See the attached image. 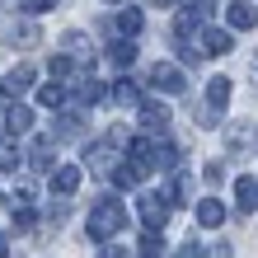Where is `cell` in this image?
I'll use <instances>...</instances> for the list:
<instances>
[{
	"instance_id": "277c9868",
	"label": "cell",
	"mask_w": 258,
	"mask_h": 258,
	"mask_svg": "<svg viewBox=\"0 0 258 258\" xmlns=\"http://www.w3.org/2000/svg\"><path fill=\"white\" fill-rule=\"evenodd\" d=\"M141 122L150 132H169V108H160V103H141Z\"/></svg>"
},
{
	"instance_id": "ac0fdd59",
	"label": "cell",
	"mask_w": 258,
	"mask_h": 258,
	"mask_svg": "<svg viewBox=\"0 0 258 258\" xmlns=\"http://www.w3.org/2000/svg\"><path fill=\"white\" fill-rule=\"evenodd\" d=\"M141 249H146V258H160L164 244H160V235H146V239H141Z\"/></svg>"
},
{
	"instance_id": "ba28073f",
	"label": "cell",
	"mask_w": 258,
	"mask_h": 258,
	"mask_svg": "<svg viewBox=\"0 0 258 258\" xmlns=\"http://www.w3.org/2000/svg\"><path fill=\"white\" fill-rule=\"evenodd\" d=\"M207 99H211V108H225V103H230V80L216 75V80L207 85Z\"/></svg>"
},
{
	"instance_id": "8fae6325",
	"label": "cell",
	"mask_w": 258,
	"mask_h": 258,
	"mask_svg": "<svg viewBox=\"0 0 258 258\" xmlns=\"http://www.w3.org/2000/svg\"><path fill=\"white\" fill-rule=\"evenodd\" d=\"M202 42H207V56H225V52H230V38H225V33H216V28H211Z\"/></svg>"
},
{
	"instance_id": "6da1fadb",
	"label": "cell",
	"mask_w": 258,
	"mask_h": 258,
	"mask_svg": "<svg viewBox=\"0 0 258 258\" xmlns=\"http://www.w3.org/2000/svg\"><path fill=\"white\" fill-rule=\"evenodd\" d=\"M127 225V207L117 202V197H108V202H99L94 211H89V235L94 239H108V235H117Z\"/></svg>"
},
{
	"instance_id": "44dd1931",
	"label": "cell",
	"mask_w": 258,
	"mask_h": 258,
	"mask_svg": "<svg viewBox=\"0 0 258 258\" xmlns=\"http://www.w3.org/2000/svg\"><path fill=\"white\" fill-rule=\"evenodd\" d=\"M103 258H122V249H103Z\"/></svg>"
},
{
	"instance_id": "5b68a950",
	"label": "cell",
	"mask_w": 258,
	"mask_h": 258,
	"mask_svg": "<svg viewBox=\"0 0 258 258\" xmlns=\"http://www.w3.org/2000/svg\"><path fill=\"white\" fill-rule=\"evenodd\" d=\"M28 80H33V71H28V66H19V71H10V75H5V85H0V89H5L10 99H19L24 89H28Z\"/></svg>"
},
{
	"instance_id": "5bb4252c",
	"label": "cell",
	"mask_w": 258,
	"mask_h": 258,
	"mask_svg": "<svg viewBox=\"0 0 258 258\" xmlns=\"http://www.w3.org/2000/svg\"><path fill=\"white\" fill-rule=\"evenodd\" d=\"M117 28H122V33H141V14H136V10H122V14H117Z\"/></svg>"
},
{
	"instance_id": "8992f818",
	"label": "cell",
	"mask_w": 258,
	"mask_h": 258,
	"mask_svg": "<svg viewBox=\"0 0 258 258\" xmlns=\"http://www.w3.org/2000/svg\"><path fill=\"white\" fill-rule=\"evenodd\" d=\"M75 183H80V169H75V164H66V169H56V174H52V188L61 192V197H71Z\"/></svg>"
},
{
	"instance_id": "2e32d148",
	"label": "cell",
	"mask_w": 258,
	"mask_h": 258,
	"mask_svg": "<svg viewBox=\"0 0 258 258\" xmlns=\"http://www.w3.org/2000/svg\"><path fill=\"white\" fill-rule=\"evenodd\" d=\"M38 99L47 103V108H52V103H61V85H42V89H38Z\"/></svg>"
},
{
	"instance_id": "7a4b0ae2",
	"label": "cell",
	"mask_w": 258,
	"mask_h": 258,
	"mask_svg": "<svg viewBox=\"0 0 258 258\" xmlns=\"http://www.w3.org/2000/svg\"><path fill=\"white\" fill-rule=\"evenodd\" d=\"M150 85L164 89V94H183V75H178V66H164V61L150 71Z\"/></svg>"
},
{
	"instance_id": "4fadbf2b",
	"label": "cell",
	"mask_w": 258,
	"mask_h": 258,
	"mask_svg": "<svg viewBox=\"0 0 258 258\" xmlns=\"http://www.w3.org/2000/svg\"><path fill=\"white\" fill-rule=\"evenodd\" d=\"M5 169H19V150H14L10 141H0V174Z\"/></svg>"
},
{
	"instance_id": "7402d4cb",
	"label": "cell",
	"mask_w": 258,
	"mask_h": 258,
	"mask_svg": "<svg viewBox=\"0 0 258 258\" xmlns=\"http://www.w3.org/2000/svg\"><path fill=\"white\" fill-rule=\"evenodd\" d=\"M253 80H258V56H253Z\"/></svg>"
},
{
	"instance_id": "e0dca14e",
	"label": "cell",
	"mask_w": 258,
	"mask_h": 258,
	"mask_svg": "<svg viewBox=\"0 0 258 258\" xmlns=\"http://www.w3.org/2000/svg\"><path fill=\"white\" fill-rule=\"evenodd\" d=\"M117 99H122V103H136V99H141V89H136L132 80H122V85H117Z\"/></svg>"
},
{
	"instance_id": "9a60e30c",
	"label": "cell",
	"mask_w": 258,
	"mask_h": 258,
	"mask_svg": "<svg viewBox=\"0 0 258 258\" xmlns=\"http://www.w3.org/2000/svg\"><path fill=\"white\" fill-rule=\"evenodd\" d=\"M113 61L117 66H132L136 61V47H132V42H117V47H113Z\"/></svg>"
},
{
	"instance_id": "52a82bcc",
	"label": "cell",
	"mask_w": 258,
	"mask_h": 258,
	"mask_svg": "<svg viewBox=\"0 0 258 258\" xmlns=\"http://www.w3.org/2000/svg\"><path fill=\"white\" fill-rule=\"evenodd\" d=\"M230 24H235V28H253V24H258V14H253L249 0H235V5H230Z\"/></svg>"
},
{
	"instance_id": "d6986e66",
	"label": "cell",
	"mask_w": 258,
	"mask_h": 258,
	"mask_svg": "<svg viewBox=\"0 0 258 258\" xmlns=\"http://www.w3.org/2000/svg\"><path fill=\"white\" fill-rule=\"evenodd\" d=\"M174 258H202V244H183V249H178Z\"/></svg>"
},
{
	"instance_id": "30bf717a",
	"label": "cell",
	"mask_w": 258,
	"mask_h": 258,
	"mask_svg": "<svg viewBox=\"0 0 258 258\" xmlns=\"http://www.w3.org/2000/svg\"><path fill=\"white\" fill-rule=\"evenodd\" d=\"M28 122H33V117H28V108H10V113H5V132H10V136L28 132Z\"/></svg>"
},
{
	"instance_id": "603a6c76",
	"label": "cell",
	"mask_w": 258,
	"mask_h": 258,
	"mask_svg": "<svg viewBox=\"0 0 258 258\" xmlns=\"http://www.w3.org/2000/svg\"><path fill=\"white\" fill-rule=\"evenodd\" d=\"M0 253H5V235H0Z\"/></svg>"
},
{
	"instance_id": "ffe728a7",
	"label": "cell",
	"mask_w": 258,
	"mask_h": 258,
	"mask_svg": "<svg viewBox=\"0 0 258 258\" xmlns=\"http://www.w3.org/2000/svg\"><path fill=\"white\" fill-rule=\"evenodd\" d=\"M47 5H56V0H24V10H28V14H38V10H47Z\"/></svg>"
},
{
	"instance_id": "9c48e42d",
	"label": "cell",
	"mask_w": 258,
	"mask_h": 258,
	"mask_svg": "<svg viewBox=\"0 0 258 258\" xmlns=\"http://www.w3.org/2000/svg\"><path fill=\"white\" fill-rule=\"evenodd\" d=\"M197 221H202V225H221V221H225V207H221V202H211V197H202V207H197Z\"/></svg>"
},
{
	"instance_id": "7c38bea8",
	"label": "cell",
	"mask_w": 258,
	"mask_h": 258,
	"mask_svg": "<svg viewBox=\"0 0 258 258\" xmlns=\"http://www.w3.org/2000/svg\"><path fill=\"white\" fill-rule=\"evenodd\" d=\"M235 192H239V207H244V211L258 202V183H253V178H239V188H235Z\"/></svg>"
},
{
	"instance_id": "3957f363",
	"label": "cell",
	"mask_w": 258,
	"mask_h": 258,
	"mask_svg": "<svg viewBox=\"0 0 258 258\" xmlns=\"http://www.w3.org/2000/svg\"><path fill=\"white\" fill-rule=\"evenodd\" d=\"M141 221L150 230H160L164 221H169V202H160V197H141Z\"/></svg>"
}]
</instances>
